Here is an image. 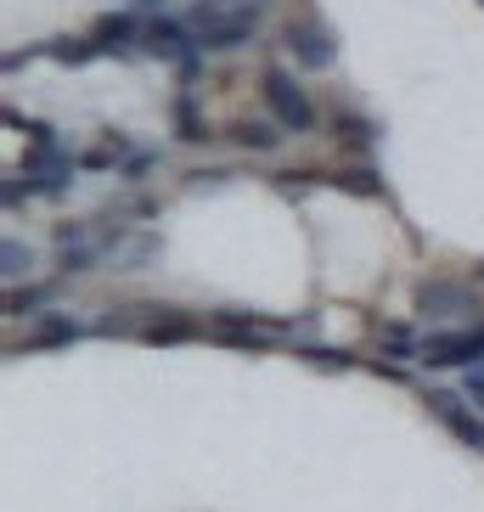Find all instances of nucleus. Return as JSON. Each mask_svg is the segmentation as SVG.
Masks as SVG:
<instances>
[{
  "instance_id": "12",
  "label": "nucleus",
  "mask_w": 484,
  "mask_h": 512,
  "mask_svg": "<svg viewBox=\"0 0 484 512\" xmlns=\"http://www.w3.org/2000/svg\"><path fill=\"white\" fill-rule=\"evenodd\" d=\"M197 332H209L197 316H186V310H147V321H141V344H158V349H169V344H192Z\"/></svg>"
},
{
  "instance_id": "36",
  "label": "nucleus",
  "mask_w": 484,
  "mask_h": 512,
  "mask_svg": "<svg viewBox=\"0 0 484 512\" xmlns=\"http://www.w3.org/2000/svg\"><path fill=\"white\" fill-rule=\"evenodd\" d=\"M479 332H484V321H479Z\"/></svg>"
},
{
  "instance_id": "17",
  "label": "nucleus",
  "mask_w": 484,
  "mask_h": 512,
  "mask_svg": "<svg viewBox=\"0 0 484 512\" xmlns=\"http://www.w3.org/2000/svg\"><path fill=\"white\" fill-rule=\"evenodd\" d=\"M51 310V282H17V287H6V316L12 321H23V316H46Z\"/></svg>"
},
{
  "instance_id": "25",
  "label": "nucleus",
  "mask_w": 484,
  "mask_h": 512,
  "mask_svg": "<svg viewBox=\"0 0 484 512\" xmlns=\"http://www.w3.org/2000/svg\"><path fill=\"white\" fill-rule=\"evenodd\" d=\"M271 186L282 197H299V192H310V186H327V175H316V169H282V175H271Z\"/></svg>"
},
{
  "instance_id": "26",
  "label": "nucleus",
  "mask_w": 484,
  "mask_h": 512,
  "mask_svg": "<svg viewBox=\"0 0 484 512\" xmlns=\"http://www.w3.org/2000/svg\"><path fill=\"white\" fill-rule=\"evenodd\" d=\"M96 259H102V248H96V242H85V248H62V254H57V271H62V276H79V271H91Z\"/></svg>"
},
{
  "instance_id": "27",
  "label": "nucleus",
  "mask_w": 484,
  "mask_h": 512,
  "mask_svg": "<svg viewBox=\"0 0 484 512\" xmlns=\"http://www.w3.org/2000/svg\"><path fill=\"white\" fill-rule=\"evenodd\" d=\"M51 242H57V254L62 248H85V242H91V226H85V220H62V226H51Z\"/></svg>"
},
{
  "instance_id": "22",
  "label": "nucleus",
  "mask_w": 484,
  "mask_h": 512,
  "mask_svg": "<svg viewBox=\"0 0 484 512\" xmlns=\"http://www.w3.org/2000/svg\"><path fill=\"white\" fill-rule=\"evenodd\" d=\"M299 361H310L316 372H355V366H361L349 349H333V344H304Z\"/></svg>"
},
{
  "instance_id": "28",
  "label": "nucleus",
  "mask_w": 484,
  "mask_h": 512,
  "mask_svg": "<svg viewBox=\"0 0 484 512\" xmlns=\"http://www.w3.org/2000/svg\"><path fill=\"white\" fill-rule=\"evenodd\" d=\"M29 181H23V175H17V169H12V175H6V186H0V203H6V209H23V203H29Z\"/></svg>"
},
{
  "instance_id": "16",
  "label": "nucleus",
  "mask_w": 484,
  "mask_h": 512,
  "mask_svg": "<svg viewBox=\"0 0 484 512\" xmlns=\"http://www.w3.org/2000/svg\"><path fill=\"white\" fill-rule=\"evenodd\" d=\"M423 355V332L411 327V321H383L378 327V361H417Z\"/></svg>"
},
{
  "instance_id": "23",
  "label": "nucleus",
  "mask_w": 484,
  "mask_h": 512,
  "mask_svg": "<svg viewBox=\"0 0 484 512\" xmlns=\"http://www.w3.org/2000/svg\"><path fill=\"white\" fill-rule=\"evenodd\" d=\"M6 130H23V136H29V147H57V130H51L46 119L17 113V107H6Z\"/></svg>"
},
{
  "instance_id": "30",
  "label": "nucleus",
  "mask_w": 484,
  "mask_h": 512,
  "mask_svg": "<svg viewBox=\"0 0 484 512\" xmlns=\"http://www.w3.org/2000/svg\"><path fill=\"white\" fill-rule=\"evenodd\" d=\"M186 181H192V192H203V186H226V181H231V169H192Z\"/></svg>"
},
{
  "instance_id": "9",
  "label": "nucleus",
  "mask_w": 484,
  "mask_h": 512,
  "mask_svg": "<svg viewBox=\"0 0 484 512\" xmlns=\"http://www.w3.org/2000/svg\"><path fill=\"white\" fill-rule=\"evenodd\" d=\"M327 130H333L338 152H349L355 164H361V158H372V152H378V141H383V124L366 119V113H355V107H338L333 119H327Z\"/></svg>"
},
{
  "instance_id": "18",
  "label": "nucleus",
  "mask_w": 484,
  "mask_h": 512,
  "mask_svg": "<svg viewBox=\"0 0 484 512\" xmlns=\"http://www.w3.org/2000/svg\"><path fill=\"white\" fill-rule=\"evenodd\" d=\"M231 141L248 147V152H276L282 147V124L276 119H237L231 124Z\"/></svg>"
},
{
  "instance_id": "33",
  "label": "nucleus",
  "mask_w": 484,
  "mask_h": 512,
  "mask_svg": "<svg viewBox=\"0 0 484 512\" xmlns=\"http://www.w3.org/2000/svg\"><path fill=\"white\" fill-rule=\"evenodd\" d=\"M29 57H34L29 46H23V51H6V62H0V68H6V74H17V68H23V62H29Z\"/></svg>"
},
{
  "instance_id": "21",
  "label": "nucleus",
  "mask_w": 484,
  "mask_h": 512,
  "mask_svg": "<svg viewBox=\"0 0 484 512\" xmlns=\"http://www.w3.org/2000/svg\"><path fill=\"white\" fill-rule=\"evenodd\" d=\"M46 57H51V62H62V68H85V62L107 57V51L96 46V40H51Z\"/></svg>"
},
{
  "instance_id": "6",
  "label": "nucleus",
  "mask_w": 484,
  "mask_h": 512,
  "mask_svg": "<svg viewBox=\"0 0 484 512\" xmlns=\"http://www.w3.org/2000/svg\"><path fill=\"white\" fill-rule=\"evenodd\" d=\"M417 316L423 321H456V316H479V282L468 276H428L417 282Z\"/></svg>"
},
{
  "instance_id": "32",
  "label": "nucleus",
  "mask_w": 484,
  "mask_h": 512,
  "mask_svg": "<svg viewBox=\"0 0 484 512\" xmlns=\"http://www.w3.org/2000/svg\"><path fill=\"white\" fill-rule=\"evenodd\" d=\"M372 372H378V377H389V383H411V377H417L406 361H372Z\"/></svg>"
},
{
  "instance_id": "19",
  "label": "nucleus",
  "mask_w": 484,
  "mask_h": 512,
  "mask_svg": "<svg viewBox=\"0 0 484 512\" xmlns=\"http://www.w3.org/2000/svg\"><path fill=\"white\" fill-rule=\"evenodd\" d=\"M130 136H119V130H113V136L102 141V147H91V152H79V169H91V175H107V169H124V158H130Z\"/></svg>"
},
{
  "instance_id": "3",
  "label": "nucleus",
  "mask_w": 484,
  "mask_h": 512,
  "mask_svg": "<svg viewBox=\"0 0 484 512\" xmlns=\"http://www.w3.org/2000/svg\"><path fill=\"white\" fill-rule=\"evenodd\" d=\"M259 96H265V107H271V119L282 124V130H293V136H310V130H316V102H310V91H304L288 68L271 62V68L259 74Z\"/></svg>"
},
{
  "instance_id": "8",
  "label": "nucleus",
  "mask_w": 484,
  "mask_h": 512,
  "mask_svg": "<svg viewBox=\"0 0 484 512\" xmlns=\"http://www.w3.org/2000/svg\"><path fill=\"white\" fill-rule=\"evenodd\" d=\"M85 332L91 327L74 321L68 310H46V316H34V327L23 332V344H12L6 355H23V349H29V355H40V349H68V344H79Z\"/></svg>"
},
{
  "instance_id": "13",
  "label": "nucleus",
  "mask_w": 484,
  "mask_h": 512,
  "mask_svg": "<svg viewBox=\"0 0 484 512\" xmlns=\"http://www.w3.org/2000/svg\"><path fill=\"white\" fill-rule=\"evenodd\" d=\"M169 124H175V141H186V147L214 141L209 119H203V107H197V91H175V96H169Z\"/></svg>"
},
{
  "instance_id": "7",
  "label": "nucleus",
  "mask_w": 484,
  "mask_h": 512,
  "mask_svg": "<svg viewBox=\"0 0 484 512\" xmlns=\"http://www.w3.org/2000/svg\"><path fill=\"white\" fill-rule=\"evenodd\" d=\"M17 175L29 181V192L34 197H68V186H74V175H79V158L68 147H29L23 152V164H17Z\"/></svg>"
},
{
  "instance_id": "20",
  "label": "nucleus",
  "mask_w": 484,
  "mask_h": 512,
  "mask_svg": "<svg viewBox=\"0 0 484 512\" xmlns=\"http://www.w3.org/2000/svg\"><path fill=\"white\" fill-rule=\"evenodd\" d=\"M0 271H6V282H29V271H34V248L29 242H17V237H6L0 242Z\"/></svg>"
},
{
  "instance_id": "35",
  "label": "nucleus",
  "mask_w": 484,
  "mask_h": 512,
  "mask_svg": "<svg viewBox=\"0 0 484 512\" xmlns=\"http://www.w3.org/2000/svg\"><path fill=\"white\" fill-rule=\"evenodd\" d=\"M141 6H158V0H141Z\"/></svg>"
},
{
  "instance_id": "31",
  "label": "nucleus",
  "mask_w": 484,
  "mask_h": 512,
  "mask_svg": "<svg viewBox=\"0 0 484 512\" xmlns=\"http://www.w3.org/2000/svg\"><path fill=\"white\" fill-rule=\"evenodd\" d=\"M462 394H468L473 406H479V411H484V361H479V366H473V372H468V377H462Z\"/></svg>"
},
{
  "instance_id": "34",
  "label": "nucleus",
  "mask_w": 484,
  "mask_h": 512,
  "mask_svg": "<svg viewBox=\"0 0 484 512\" xmlns=\"http://www.w3.org/2000/svg\"><path fill=\"white\" fill-rule=\"evenodd\" d=\"M473 282H479V287H484V265H479V271H473Z\"/></svg>"
},
{
  "instance_id": "1",
  "label": "nucleus",
  "mask_w": 484,
  "mask_h": 512,
  "mask_svg": "<svg viewBox=\"0 0 484 512\" xmlns=\"http://www.w3.org/2000/svg\"><path fill=\"white\" fill-rule=\"evenodd\" d=\"M423 406H428V417L445 428V434L462 445V451H473V456H484V411L473 406L462 389H445V383H428L423 389Z\"/></svg>"
},
{
  "instance_id": "24",
  "label": "nucleus",
  "mask_w": 484,
  "mask_h": 512,
  "mask_svg": "<svg viewBox=\"0 0 484 512\" xmlns=\"http://www.w3.org/2000/svg\"><path fill=\"white\" fill-rule=\"evenodd\" d=\"M158 164H164V152H158V147H136V152H130V158H124L119 181H124V186H136L141 175H152V169H158Z\"/></svg>"
},
{
  "instance_id": "14",
  "label": "nucleus",
  "mask_w": 484,
  "mask_h": 512,
  "mask_svg": "<svg viewBox=\"0 0 484 512\" xmlns=\"http://www.w3.org/2000/svg\"><path fill=\"white\" fill-rule=\"evenodd\" d=\"M141 34H147V23H136L130 12H107L102 23H96V46L107 51V57H130V51L141 46Z\"/></svg>"
},
{
  "instance_id": "2",
  "label": "nucleus",
  "mask_w": 484,
  "mask_h": 512,
  "mask_svg": "<svg viewBox=\"0 0 484 512\" xmlns=\"http://www.w3.org/2000/svg\"><path fill=\"white\" fill-rule=\"evenodd\" d=\"M186 29L197 34V51H242L254 46V12H220L214 0H197L186 12Z\"/></svg>"
},
{
  "instance_id": "5",
  "label": "nucleus",
  "mask_w": 484,
  "mask_h": 512,
  "mask_svg": "<svg viewBox=\"0 0 484 512\" xmlns=\"http://www.w3.org/2000/svg\"><path fill=\"white\" fill-rule=\"evenodd\" d=\"M282 46H288L293 68H304V74H327V68L338 62V34L310 12H299V17L282 23Z\"/></svg>"
},
{
  "instance_id": "4",
  "label": "nucleus",
  "mask_w": 484,
  "mask_h": 512,
  "mask_svg": "<svg viewBox=\"0 0 484 512\" xmlns=\"http://www.w3.org/2000/svg\"><path fill=\"white\" fill-rule=\"evenodd\" d=\"M479 361H484L479 321H473V327H434V332H423V355H417V366H428V372H473Z\"/></svg>"
},
{
  "instance_id": "10",
  "label": "nucleus",
  "mask_w": 484,
  "mask_h": 512,
  "mask_svg": "<svg viewBox=\"0 0 484 512\" xmlns=\"http://www.w3.org/2000/svg\"><path fill=\"white\" fill-rule=\"evenodd\" d=\"M209 338L231 349H265L271 332H265V316L259 310H214L209 316Z\"/></svg>"
},
{
  "instance_id": "11",
  "label": "nucleus",
  "mask_w": 484,
  "mask_h": 512,
  "mask_svg": "<svg viewBox=\"0 0 484 512\" xmlns=\"http://www.w3.org/2000/svg\"><path fill=\"white\" fill-rule=\"evenodd\" d=\"M141 51L147 57H158V62H181V57H192L197 51V34L186 29V17H152L147 23V34H141Z\"/></svg>"
},
{
  "instance_id": "29",
  "label": "nucleus",
  "mask_w": 484,
  "mask_h": 512,
  "mask_svg": "<svg viewBox=\"0 0 484 512\" xmlns=\"http://www.w3.org/2000/svg\"><path fill=\"white\" fill-rule=\"evenodd\" d=\"M203 57H209V51H192V57L175 62V79H181V91H192L197 79H203Z\"/></svg>"
},
{
  "instance_id": "15",
  "label": "nucleus",
  "mask_w": 484,
  "mask_h": 512,
  "mask_svg": "<svg viewBox=\"0 0 484 512\" xmlns=\"http://www.w3.org/2000/svg\"><path fill=\"white\" fill-rule=\"evenodd\" d=\"M327 186H333V192H349V197H389V186H383V175H378V164H372V158L333 169V175H327Z\"/></svg>"
},
{
  "instance_id": "37",
  "label": "nucleus",
  "mask_w": 484,
  "mask_h": 512,
  "mask_svg": "<svg viewBox=\"0 0 484 512\" xmlns=\"http://www.w3.org/2000/svg\"><path fill=\"white\" fill-rule=\"evenodd\" d=\"M479 6H484V0H479Z\"/></svg>"
}]
</instances>
